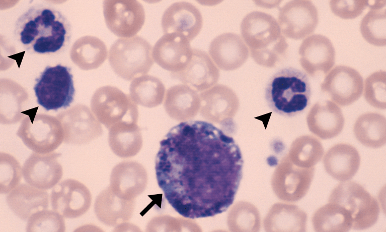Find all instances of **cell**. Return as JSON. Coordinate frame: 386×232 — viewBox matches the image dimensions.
<instances>
[{
    "label": "cell",
    "mask_w": 386,
    "mask_h": 232,
    "mask_svg": "<svg viewBox=\"0 0 386 232\" xmlns=\"http://www.w3.org/2000/svg\"><path fill=\"white\" fill-rule=\"evenodd\" d=\"M298 53L301 67L311 77L327 74L335 64L334 46L328 37L321 34H313L305 38Z\"/></svg>",
    "instance_id": "14"
},
{
    "label": "cell",
    "mask_w": 386,
    "mask_h": 232,
    "mask_svg": "<svg viewBox=\"0 0 386 232\" xmlns=\"http://www.w3.org/2000/svg\"><path fill=\"white\" fill-rule=\"evenodd\" d=\"M189 40L182 34H164L152 49L153 61L171 72L182 71L192 56Z\"/></svg>",
    "instance_id": "16"
},
{
    "label": "cell",
    "mask_w": 386,
    "mask_h": 232,
    "mask_svg": "<svg viewBox=\"0 0 386 232\" xmlns=\"http://www.w3.org/2000/svg\"><path fill=\"white\" fill-rule=\"evenodd\" d=\"M353 132L362 145L372 148H379L386 141L385 118L376 112L364 113L356 120Z\"/></svg>",
    "instance_id": "23"
},
{
    "label": "cell",
    "mask_w": 386,
    "mask_h": 232,
    "mask_svg": "<svg viewBox=\"0 0 386 232\" xmlns=\"http://www.w3.org/2000/svg\"><path fill=\"white\" fill-rule=\"evenodd\" d=\"M319 22L317 9L307 0L292 1L280 10L279 23L282 33L288 38L299 40L309 36Z\"/></svg>",
    "instance_id": "12"
},
{
    "label": "cell",
    "mask_w": 386,
    "mask_h": 232,
    "mask_svg": "<svg viewBox=\"0 0 386 232\" xmlns=\"http://www.w3.org/2000/svg\"><path fill=\"white\" fill-rule=\"evenodd\" d=\"M16 134L28 148L39 154L53 152L64 139L58 119L45 114L29 115L24 118Z\"/></svg>",
    "instance_id": "8"
},
{
    "label": "cell",
    "mask_w": 386,
    "mask_h": 232,
    "mask_svg": "<svg viewBox=\"0 0 386 232\" xmlns=\"http://www.w3.org/2000/svg\"><path fill=\"white\" fill-rule=\"evenodd\" d=\"M370 10L362 19L360 30L364 39L369 43L377 46L386 43L385 1H375L369 3Z\"/></svg>",
    "instance_id": "27"
},
{
    "label": "cell",
    "mask_w": 386,
    "mask_h": 232,
    "mask_svg": "<svg viewBox=\"0 0 386 232\" xmlns=\"http://www.w3.org/2000/svg\"><path fill=\"white\" fill-rule=\"evenodd\" d=\"M50 201L52 209L64 218H75L89 209L92 196L84 184L68 179L59 182L53 188Z\"/></svg>",
    "instance_id": "11"
},
{
    "label": "cell",
    "mask_w": 386,
    "mask_h": 232,
    "mask_svg": "<svg viewBox=\"0 0 386 232\" xmlns=\"http://www.w3.org/2000/svg\"><path fill=\"white\" fill-rule=\"evenodd\" d=\"M14 35L28 51L53 53L61 50L69 43L71 26L59 11L51 7L36 5L18 18Z\"/></svg>",
    "instance_id": "2"
},
{
    "label": "cell",
    "mask_w": 386,
    "mask_h": 232,
    "mask_svg": "<svg viewBox=\"0 0 386 232\" xmlns=\"http://www.w3.org/2000/svg\"><path fill=\"white\" fill-rule=\"evenodd\" d=\"M161 25L164 34L180 33L192 40L201 29L202 17L198 9L192 4L176 2L165 11Z\"/></svg>",
    "instance_id": "18"
},
{
    "label": "cell",
    "mask_w": 386,
    "mask_h": 232,
    "mask_svg": "<svg viewBox=\"0 0 386 232\" xmlns=\"http://www.w3.org/2000/svg\"><path fill=\"white\" fill-rule=\"evenodd\" d=\"M60 155L55 152L31 154L22 166L23 177L26 183L45 190L53 188L63 175L62 166L58 161Z\"/></svg>",
    "instance_id": "15"
},
{
    "label": "cell",
    "mask_w": 386,
    "mask_h": 232,
    "mask_svg": "<svg viewBox=\"0 0 386 232\" xmlns=\"http://www.w3.org/2000/svg\"><path fill=\"white\" fill-rule=\"evenodd\" d=\"M243 159L233 138L203 121L183 122L160 143L155 159L159 187L184 217H212L233 203Z\"/></svg>",
    "instance_id": "1"
},
{
    "label": "cell",
    "mask_w": 386,
    "mask_h": 232,
    "mask_svg": "<svg viewBox=\"0 0 386 232\" xmlns=\"http://www.w3.org/2000/svg\"><path fill=\"white\" fill-rule=\"evenodd\" d=\"M364 97L372 106L380 109L386 107V74L385 71L374 72L363 83Z\"/></svg>",
    "instance_id": "31"
},
{
    "label": "cell",
    "mask_w": 386,
    "mask_h": 232,
    "mask_svg": "<svg viewBox=\"0 0 386 232\" xmlns=\"http://www.w3.org/2000/svg\"><path fill=\"white\" fill-rule=\"evenodd\" d=\"M324 152L322 144L317 138L303 135L297 138L292 144L290 156L295 165L311 168L321 160Z\"/></svg>",
    "instance_id": "28"
},
{
    "label": "cell",
    "mask_w": 386,
    "mask_h": 232,
    "mask_svg": "<svg viewBox=\"0 0 386 232\" xmlns=\"http://www.w3.org/2000/svg\"><path fill=\"white\" fill-rule=\"evenodd\" d=\"M35 81L33 90L37 102L46 111L66 109L73 102V75L67 66H47Z\"/></svg>",
    "instance_id": "6"
},
{
    "label": "cell",
    "mask_w": 386,
    "mask_h": 232,
    "mask_svg": "<svg viewBox=\"0 0 386 232\" xmlns=\"http://www.w3.org/2000/svg\"><path fill=\"white\" fill-rule=\"evenodd\" d=\"M91 107L99 122L109 129L119 122L136 124L137 121V105L129 94L116 87L105 86L97 89Z\"/></svg>",
    "instance_id": "7"
},
{
    "label": "cell",
    "mask_w": 386,
    "mask_h": 232,
    "mask_svg": "<svg viewBox=\"0 0 386 232\" xmlns=\"http://www.w3.org/2000/svg\"><path fill=\"white\" fill-rule=\"evenodd\" d=\"M309 130L322 139L335 137L342 131L344 118L339 106L333 101L325 100L314 104L306 117Z\"/></svg>",
    "instance_id": "17"
},
{
    "label": "cell",
    "mask_w": 386,
    "mask_h": 232,
    "mask_svg": "<svg viewBox=\"0 0 386 232\" xmlns=\"http://www.w3.org/2000/svg\"><path fill=\"white\" fill-rule=\"evenodd\" d=\"M283 168L279 175L277 191L284 199L298 201L308 191L314 178L315 167L303 168L289 164Z\"/></svg>",
    "instance_id": "21"
},
{
    "label": "cell",
    "mask_w": 386,
    "mask_h": 232,
    "mask_svg": "<svg viewBox=\"0 0 386 232\" xmlns=\"http://www.w3.org/2000/svg\"><path fill=\"white\" fill-rule=\"evenodd\" d=\"M363 83L362 76L355 69L339 65L327 74L320 87L334 102L345 106L352 104L361 97Z\"/></svg>",
    "instance_id": "10"
},
{
    "label": "cell",
    "mask_w": 386,
    "mask_h": 232,
    "mask_svg": "<svg viewBox=\"0 0 386 232\" xmlns=\"http://www.w3.org/2000/svg\"><path fill=\"white\" fill-rule=\"evenodd\" d=\"M108 139L112 151L121 157L134 156L140 150L142 144L140 129L136 124L125 122L110 128Z\"/></svg>",
    "instance_id": "22"
},
{
    "label": "cell",
    "mask_w": 386,
    "mask_h": 232,
    "mask_svg": "<svg viewBox=\"0 0 386 232\" xmlns=\"http://www.w3.org/2000/svg\"><path fill=\"white\" fill-rule=\"evenodd\" d=\"M22 168L15 157L6 153H0V193L8 194L20 183Z\"/></svg>",
    "instance_id": "30"
},
{
    "label": "cell",
    "mask_w": 386,
    "mask_h": 232,
    "mask_svg": "<svg viewBox=\"0 0 386 232\" xmlns=\"http://www.w3.org/2000/svg\"><path fill=\"white\" fill-rule=\"evenodd\" d=\"M164 106L171 118L177 120H184L196 111L198 107L197 96L185 85H176L167 90Z\"/></svg>",
    "instance_id": "25"
},
{
    "label": "cell",
    "mask_w": 386,
    "mask_h": 232,
    "mask_svg": "<svg viewBox=\"0 0 386 232\" xmlns=\"http://www.w3.org/2000/svg\"><path fill=\"white\" fill-rule=\"evenodd\" d=\"M360 158L357 149L353 146L340 143L336 144L325 153L323 164L326 172L334 179L341 182L350 180L357 172Z\"/></svg>",
    "instance_id": "19"
},
{
    "label": "cell",
    "mask_w": 386,
    "mask_h": 232,
    "mask_svg": "<svg viewBox=\"0 0 386 232\" xmlns=\"http://www.w3.org/2000/svg\"><path fill=\"white\" fill-rule=\"evenodd\" d=\"M312 94L307 75L293 67L282 69L271 76L265 88L266 101L271 109L284 116L302 112Z\"/></svg>",
    "instance_id": "3"
},
{
    "label": "cell",
    "mask_w": 386,
    "mask_h": 232,
    "mask_svg": "<svg viewBox=\"0 0 386 232\" xmlns=\"http://www.w3.org/2000/svg\"><path fill=\"white\" fill-rule=\"evenodd\" d=\"M49 195L46 190L28 184H19L7 194V203L16 216L27 220L35 213L47 209Z\"/></svg>",
    "instance_id": "20"
},
{
    "label": "cell",
    "mask_w": 386,
    "mask_h": 232,
    "mask_svg": "<svg viewBox=\"0 0 386 232\" xmlns=\"http://www.w3.org/2000/svg\"><path fill=\"white\" fill-rule=\"evenodd\" d=\"M328 202L336 203L348 211L353 229H367L378 219L380 209L377 201L356 182L348 181L337 185Z\"/></svg>",
    "instance_id": "5"
},
{
    "label": "cell",
    "mask_w": 386,
    "mask_h": 232,
    "mask_svg": "<svg viewBox=\"0 0 386 232\" xmlns=\"http://www.w3.org/2000/svg\"><path fill=\"white\" fill-rule=\"evenodd\" d=\"M26 229L28 232H63L65 230L64 217L53 209H44L29 218Z\"/></svg>",
    "instance_id": "29"
},
{
    "label": "cell",
    "mask_w": 386,
    "mask_h": 232,
    "mask_svg": "<svg viewBox=\"0 0 386 232\" xmlns=\"http://www.w3.org/2000/svg\"><path fill=\"white\" fill-rule=\"evenodd\" d=\"M368 1H331L330 6L336 16L344 19H353L359 16L368 6Z\"/></svg>",
    "instance_id": "33"
},
{
    "label": "cell",
    "mask_w": 386,
    "mask_h": 232,
    "mask_svg": "<svg viewBox=\"0 0 386 232\" xmlns=\"http://www.w3.org/2000/svg\"><path fill=\"white\" fill-rule=\"evenodd\" d=\"M104 13L109 29L122 38L134 36L145 21L143 7L135 0L105 1Z\"/></svg>",
    "instance_id": "9"
},
{
    "label": "cell",
    "mask_w": 386,
    "mask_h": 232,
    "mask_svg": "<svg viewBox=\"0 0 386 232\" xmlns=\"http://www.w3.org/2000/svg\"><path fill=\"white\" fill-rule=\"evenodd\" d=\"M276 212V225L279 228L288 231L304 232L306 230L307 214L294 205L279 207Z\"/></svg>",
    "instance_id": "32"
},
{
    "label": "cell",
    "mask_w": 386,
    "mask_h": 232,
    "mask_svg": "<svg viewBox=\"0 0 386 232\" xmlns=\"http://www.w3.org/2000/svg\"><path fill=\"white\" fill-rule=\"evenodd\" d=\"M63 131L65 143L83 145L97 138L103 133L99 121L87 106H75L56 117Z\"/></svg>",
    "instance_id": "13"
},
{
    "label": "cell",
    "mask_w": 386,
    "mask_h": 232,
    "mask_svg": "<svg viewBox=\"0 0 386 232\" xmlns=\"http://www.w3.org/2000/svg\"><path fill=\"white\" fill-rule=\"evenodd\" d=\"M152 47L139 36L117 39L111 46L110 64L114 72L126 81L146 75L153 64Z\"/></svg>",
    "instance_id": "4"
},
{
    "label": "cell",
    "mask_w": 386,
    "mask_h": 232,
    "mask_svg": "<svg viewBox=\"0 0 386 232\" xmlns=\"http://www.w3.org/2000/svg\"><path fill=\"white\" fill-rule=\"evenodd\" d=\"M312 222L314 229L318 232H346L352 227L348 211L342 206L331 202L314 212Z\"/></svg>",
    "instance_id": "24"
},
{
    "label": "cell",
    "mask_w": 386,
    "mask_h": 232,
    "mask_svg": "<svg viewBox=\"0 0 386 232\" xmlns=\"http://www.w3.org/2000/svg\"><path fill=\"white\" fill-rule=\"evenodd\" d=\"M166 89L158 78L143 75L134 78L129 87V95L137 104L152 108L158 106L163 101Z\"/></svg>",
    "instance_id": "26"
}]
</instances>
